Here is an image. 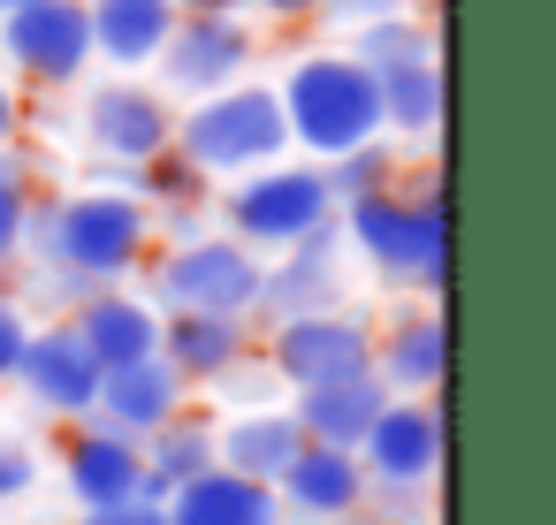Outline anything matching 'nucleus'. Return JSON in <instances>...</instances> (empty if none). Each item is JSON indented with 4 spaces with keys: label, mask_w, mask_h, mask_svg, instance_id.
Returning a JSON list of instances; mask_svg holds the SVG:
<instances>
[{
    "label": "nucleus",
    "mask_w": 556,
    "mask_h": 525,
    "mask_svg": "<svg viewBox=\"0 0 556 525\" xmlns=\"http://www.w3.org/2000/svg\"><path fill=\"white\" fill-rule=\"evenodd\" d=\"M336 236L374 267V282H404L427 297H442L450 282V206L434 168H404L396 191L336 206Z\"/></svg>",
    "instance_id": "obj_1"
},
{
    "label": "nucleus",
    "mask_w": 556,
    "mask_h": 525,
    "mask_svg": "<svg viewBox=\"0 0 556 525\" xmlns=\"http://www.w3.org/2000/svg\"><path fill=\"white\" fill-rule=\"evenodd\" d=\"M24 252L39 267H70V274L100 282V290H115L153 252V206L138 191H115V183L39 199L31 206V229H24Z\"/></svg>",
    "instance_id": "obj_2"
},
{
    "label": "nucleus",
    "mask_w": 556,
    "mask_h": 525,
    "mask_svg": "<svg viewBox=\"0 0 556 525\" xmlns=\"http://www.w3.org/2000/svg\"><path fill=\"white\" fill-rule=\"evenodd\" d=\"M275 107H282L290 153H305L313 168H328L336 153H358V145L381 138V92L343 47L298 54L282 69V85H275Z\"/></svg>",
    "instance_id": "obj_3"
},
{
    "label": "nucleus",
    "mask_w": 556,
    "mask_h": 525,
    "mask_svg": "<svg viewBox=\"0 0 556 525\" xmlns=\"http://www.w3.org/2000/svg\"><path fill=\"white\" fill-rule=\"evenodd\" d=\"M168 153H176L184 168H199L206 183H214V176L237 183V176H252V168L290 161V130H282L275 85L244 77V85H229V92H214V100L176 107V145H168Z\"/></svg>",
    "instance_id": "obj_4"
},
{
    "label": "nucleus",
    "mask_w": 556,
    "mask_h": 525,
    "mask_svg": "<svg viewBox=\"0 0 556 525\" xmlns=\"http://www.w3.org/2000/svg\"><path fill=\"white\" fill-rule=\"evenodd\" d=\"M214 214H222V236H237L252 259H282L290 244L336 229V199H328V176L313 161H275V168L237 176Z\"/></svg>",
    "instance_id": "obj_5"
},
{
    "label": "nucleus",
    "mask_w": 556,
    "mask_h": 525,
    "mask_svg": "<svg viewBox=\"0 0 556 525\" xmlns=\"http://www.w3.org/2000/svg\"><path fill=\"white\" fill-rule=\"evenodd\" d=\"M260 274L267 259H252L237 236L206 229L191 244H168L153 259V312H222V320H260Z\"/></svg>",
    "instance_id": "obj_6"
},
{
    "label": "nucleus",
    "mask_w": 556,
    "mask_h": 525,
    "mask_svg": "<svg viewBox=\"0 0 556 525\" xmlns=\"http://www.w3.org/2000/svg\"><path fill=\"white\" fill-rule=\"evenodd\" d=\"M77 138L92 145V161H108V183L123 191L146 161H161L176 145V100L146 77H108L85 92L77 107Z\"/></svg>",
    "instance_id": "obj_7"
},
{
    "label": "nucleus",
    "mask_w": 556,
    "mask_h": 525,
    "mask_svg": "<svg viewBox=\"0 0 556 525\" xmlns=\"http://www.w3.org/2000/svg\"><path fill=\"white\" fill-rule=\"evenodd\" d=\"M0 77L16 92H70L92 77V24L85 0H31L0 16Z\"/></svg>",
    "instance_id": "obj_8"
},
{
    "label": "nucleus",
    "mask_w": 556,
    "mask_h": 525,
    "mask_svg": "<svg viewBox=\"0 0 556 525\" xmlns=\"http://www.w3.org/2000/svg\"><path fill=\"white\" fill-rule=\"evenodd\" d=\"M267 373L298 396V388H328V381H358L374 373V328L358 312H298V320H267Z\"/></svg>",
    "instance_id": "obj_9"
},
{
    "label": "nucleus",
    "mask_w": 556,
    "mask_h": 525,
    "mask_svg": "<svg viewBox=\"0 0 556 525\" xmlns=\"http://www.w3.org/2000/svg\"><path fill=\"white\" fill-rule=\"evenodd\" d=\"M252 62H260V31L244 16H176L153 77H161V92L176 107H191V100H214V92L244 85Z\"/></svg>",
    "instance_id": "obj_10"
},
{
    "label": "nucleus",
    "mask_w": 556,
    "mask_h": 525,
    "mask_svg": "<svg viewBox=\"0 0 556 525\" xmlns=\"http://www.w3.org/2000/svg\"><path fill=\"white\" fill-rule=\"evenodd\" d=\"M358 472H366V487H434L442 479V404L389 396L358 441Z\"/></svg>",
    "instance_id": "obj_11"
},
{
    "label": "nucleus",
    "mask_w": 556,
    "mask_h": 525,
    "mask_svg": "<svg viewBox=\"0 0 556 525\" xmlns=\"http://www.w3.org/2000/svg\"><path fill=\"white\" fill-rule=\"evenodd\" d=\"M9 381H16L24 404L47 411V419H92V396H100V366H92V350L77 343L70 320L31 328V335H24V358H16Z\"/></svg>",
    "instance_id": "obj_12"
},
{
    "label": "nucleus",
    "mask_w": 556,
    "mask_h": 525,
    "mask_svg": "<svg viewBox=\"0 0 556 525\" xmlns=\"http://www.w3.org/2000/svg\"><path fill=\"white\" fill-rule=\"evenodd\" d=\"M191 411V388L168 358H138V366H115L100 373V396H92V426L123 434V441H153L168 419Z\"/></svg>",
    "instance_id": "obj_13"
},
{
    "label": "nucleus",
    "mask_w": 556,
    "mask_h": 525,
    "mask_svg": "<svg viewBox=\"0 0 556 525\" xmlns=\"http://www.w3.org/2000/svg\"><path fill=\"white\" fill-rule=\"evenodd\" d=\"M275 502H282V525H343L366 510V472L351 449H298L275 479Z\"/></svg>",
    "instance_id": "obj_14"
},
{
    "label": "nucleus",
    "mask_w": 556,
    "mask_h": 525,
    "mask_svg": "<svg viewBox=\"0 0 556 525\" xmlns=\"http://www.w3.org/2000/svg\"><path fill=\"white\" fill-rule=\"evenodd\" d=\"M62 487H70L77 510L153 502V495H146V457H138V441H123V434H108V426H92V419H77L70 449H62Z\"/></svg>",
    "instance_id": "obj_15"
},
{
    "label": "nucleus",
    "mask_w": 556,
    "mask_h": 525,
    "mask_svg": "<svg viewBox=\"0 0 556 525\" xmlns=\"http://www.w3.org/2000/svg\"><path fill=\"white\" fill-rule=\"evenodd\" d=\"M343 305V236L320 229L305 244H290L282 259H267L260 274V312L267 320H298V312H336Z\"/></svg>",
    "instance_id": "obj_16"
},
{
    "label": "nucleus",
    "mask_w": 556,
    "mask_h": 525,
    "mask_svg": "<svg viewBox=\"0 0 556 525\" xmlns=\"http://www.w3.org/2000/svg\"><path fill=\"white\" fill-rule=\"evenodd\" d=\"M70 328H77V343L92 350V366H100V373L138 366V358H161V312H153V297H138L130 282L92 290V297L70 312Z\"/></svg>",
    "instance_id": "obj_17"
},
{
    "label": "nucleus",
    "mask_w": 556,
    "mask_h": 525,
    "mask_svg": "<svg viewBox=\"0 0 556 525\" xmlns=\"http://www.w3.org/2000/svg\"><path fill=\"white\" fill-rule=\"evenodd\" d=\"M252 320H222V312H161V358L184 373V388H222L244 358H252Z\"/></svg>",
    "instance_id": "obj_18"
},
{
    "label": "nucleus",
    "mask_w": 556,
    "mask_h": 525,
    "mask_svg": "<svg viewBox=\"0 0 556 525\" xmlns=\"http://www.w3.org/2000/svg\"><path fill=\"white\" fill-rule=\"evenodd\" d=\"M85 24H92V62H108L115 77H146L176 31L168 0H85Z\"/></svg>",
    "instance_id": "obj_19"
},
{
    "label": "nucleus",
    "mask_w": 556,
    "mask_h": 525,
    "mask_svg": "<svg viewBox=\"0 0 556 525\" xmlns=\"http://www.w3.org/2000/svg\"><path fill=\"white\" fill-rule=\"evenodd\" d=\"M442 366H450V320L442 312H404L374 335V381L389 396H427L434 404Z\"/></svg>",
    "instance_id": "obj_20"
},
{
    "label": "nucleus",
    "mask_w": 556,
    "mask_h": 525,
    "mask_svg": "<svg viewBox=\"0 0 556 525\" xmlns=\"http://www.w3.org/2000/svg\"><path fill=\"white\" fill-rule=\"evenodd\" d=\"M298 449H305V434H298L290 404H252V411H229V419L214 426V464H222V472H244V479H260V487H275Z\"/></svg>",
    "instance_id": "obj_21"
},
{
    "label": "nucleus",
    "mask_w": 556,
    "mask_h": 525,
    "mask_svg": "<svg viewBox=\"0 0 556 525\" xmlns=\"http://www.w3.org/2000/svg\"><path fill=\"white\" fill-rule=\"evenodd\" d=\"M381 404H389V388H381L374 373H358V381L298 388V396H290V419H298V434H305L313 449H351V457H358V441H366V426L381 419Z\"/></svg>",
    "instance_id": "obj_22"
},
{
    "label": "nucleus",
    "mask_w": 556,
    "mask_h": 525,
    "mask_svg": "<svg viewBox=\"0 0 556 525\" xmlns=\"http://www.w3.org/2000/svg\"><path fill=\"white\" fill-rule=\"evenodd\" d=\"M161 517H168V525H282V502H275V487H260V479L214 464V472L184 479V487L161 502Z\"/></svg>",
    "instance_id": "obj_23"
},
{
    "label": "nucleus",
    "mask_w": 556,
    "mask_h": 525,
    "mask_svg": "<svg viewBox=\"0 0 556 525\" xmlns=\"http://www.w3.org/2000/svg\"><path fill=\"white\" fill-rule=\"evenodd\" d=\"M381 92V138H404V145H427L442 130V62H419V69H389L374 77Z\"/></svg>",
    "instance_id": "obj_24"
},
{
    "label": "nucleus",
    "mask_w": 556,
    "mask_h": 525,
    "mask_svg": "<svg viewBox=\"0 0 556 525\" xmlns=\"http://www.w3.org/2000/svg\"><path fill=\"white\" fill-rule=\"evenodd\" d=\"M138 457H146V495H153V502H168L184 479L214 472V419L184 411V419H168L153 441H138Z\"/></svg>",
    "instance_id": "obj_25"
},
{
    "label": "nucleus",
    "mask_w": 556,
    "mask_h": 525,
    "mask_svg": "<svg viewBox=\"0 0 556 525\" xmlns=\"http://www.w3.org/2000/svg\"><path fill=\"white\" fill-rule=\"evenodd\" d=\"M343 54L366 69V77H389V69H419V62H442V39L427 16H381L366 31L343 39Z\"/></svg>",
    "instance_id": "obj_26"
},
{
    "label": "nucleus",
    "mask_w": 556,
    "mask_h": 525,
    "mask_svg": "<svg viewBox=\"0 0 556 525\" xmlns=\"http://www.w3.org/2000/svg\"><path fill=\"white\" fill-rule=\"evenodd\" d=\"M320 176H328V199H336V206H351V199L396 191V176H404V153H396L389 138H374V145H358V153H336Z\"/></svg>",
    "instance_id": "obj_27"
},
{
    "label": "nucleus",
    "mask_w": 556,
    "mask_h": 525,
    "mask_svg": "<svg viewBox=\"0 0 556 525\" xmlns=\"http://www.w3.org/2000/svg\"><path fill=\"white\" fill-rule=\"evenodd\" d=\"M31 206H39V191H31V161H24L16 145H0V267H9V259H24Z\"/></svg>",
    "instance_id": "obj_28"
},
{
    "label": "nucleus",
    "mask_w": 556,
    "mask_h": 525,
    "mask_svg": "<svg viewBox=\"0 0 556 525\" xmlns=\"http://www.w3.org/2000/svg\"><path fill=\"white\" fill-rule=\"evenodd\" d=\"M366 510H381V525H427L434 487H366Z\"/></svg>",
    "instance_id": "obj_29"
},
{
    "label": "nucleus",
    "mask_w": 556,
    "mask_h": 525,
    "mask_svg": "<svg viewBox=\"0 0 556 525\" xmlns=\"http://www.w3.org/2000/svg\"><path fill=\"white\" fill-rule=\"evenodd\" d=\"M39 487V449L24 434H0V502H16Z\"/></svg>",
    "instance_id": "obj_30"
},
{
    "label": "nucleus",
    "mask_w": 556,
    "mask_h": 525,
    "mask_svg": "<svg viewBox=\"0 0 556 525\" xmlns=\"http://www.w3.org/2000/svg\"><path fill=\"white\" fill-rule=\"evenodd\" d=\"M381 16H412V0H320V24H336L343 39L381 24Z\"/></svg>",
    "instance_id": "obj_31"
},
{
    "label": "nucleus",
    "mask_w": 556,
    "mask_h": 525,
    "mask_svg": "<svg viewBox=\"0 0 556 525\" xmlns=\"http://www.w3.org/2000/svg\"><path fill=\"white\" fill-rule=\"evenodd\" d=\"M24 335H31V320L16 312V297H9V290H0V381L16 373V358H24Z\"/></svg>",
    "instance_id": "obj_32"
},
{
    "label": "nucleus",
    "mask_w": 556,
    "mask_h": 525,
    "mask_svg": "<svg viewBox=\"0 0 556 525\" xmlns=\"http://www.w3.org/2000/svg\"><path fill=\"white\" fill-rule=\"evenodd\" d=\"M70 525H168L161 502H115V510H77Z\"/></svg>",
    "instance_id": "obj_33"
},
{
    "label": "nucleus",
    "mask_w": 556,
    "mask_h": 525,
    "mask_svg": "<svg viewBox=\"0 0 556 525\" xmlns=\"http://www.w3.org/2000/svg\"><path fill=\"white\" fill-rule=\"evenodd\" d=\"M252 16H267V24H313L320 16V0H244Z\"/></svg>",
    "instance_id": "obj_34"
},
{
    "label": "nucleus",
    "mask_w": 556,
    "mask_h": 525,
    "mask_svg": "<svg viewBox=\"0 0 556 525\" xmlns=\"http://www.w3.org/2000/svg\"><path fill=\"white\" fill-rule=\"evenodd\" d=\"M47 290H54V297H62L70 312H77V305H85V297H92L100 282H85V274H70V267H47ZM70 312H62V320H70Z\"/></svg>",
    "instance_id": "obj_35"
},
{
    "label": "nucleus",
    "mask_w": 556,
    "mask_h": 525,
    "mask_svg": "<svg viewBox=\"0 0 556 525\" xmlns=\"http://www.w3.org/2000/svg\"><path fill=\"white\" fill-rule=\"evenodd\" d=\"M16 138H24V92L0 77V145H16Z\"/></svg>",
    "instance_id": "obj_36"
},
{
    "label": "nucleus",
    "mask_w": 556,
    "mask_h": 525,
    "mask_svg": "<svg viewBox=\"0 0 556 525\" xmlns=\"http://www.w3.org/2000/svg\"><path fill=\"white\" fill-rule=\"evenodd\" d=\"M176 16H244V0H168Z\"/></svg>",
    "instance_id": "obj_37"
},
{
    "label": "nucleus",
    "mask_w": 556,
    "mask_h": 525,
    "mask_svg": "<svg viewBox=\"0 0 556 525\" xmlns=\"http://www.w3.org/2000/svg\"><path fill=\"white\" fill-rule=\"evenodd\" d=\"M9 9H31V0H0V16H9Z\"/></svg>",
    "instance_id": "obj_38"
}]
</instances>
